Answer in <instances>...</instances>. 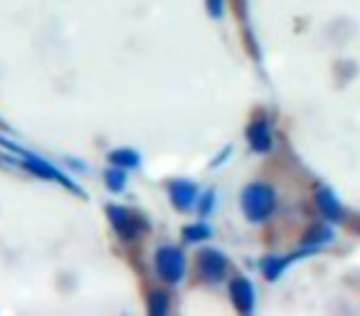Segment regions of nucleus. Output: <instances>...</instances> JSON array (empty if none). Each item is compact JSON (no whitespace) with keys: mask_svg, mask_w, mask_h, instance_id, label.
<instances>
[{"mask_svg":"<svg viewBox=\"0 0 360 316\" xmlns=\"http://www.w3.org/2000/svg\"><path fill=\"white\" fill-rule=\"evenodd\" d=\"M230 294L235 299L237 309L240 311H250L252 301H255V291H252V284L247 279H235L230 284Z\"/></svg>","mask_w":360,"mask_h":316,"instance_id":"nucleus-6","label":"nucleus"},{"mask_svg":"<svg viewBox=\"0 0 360 316\" xmlns=\"http://www.w3.org/2000/svg\"><path fill=\"white\" fill-rule=\"evenodd\" d=\"M183 267H186V260H183L178 247H160L155 255V270L163 279L178 282L183 277Z\"/></svg>","mask_w":360,"mask_h":316,"instance_id":"nucleus-2","label":"nucleus"},{"mask_svg":"<svg viewBox=\"0 0 360 316\" xmlns=\"http://www.w3.org/2000/svg\"><path fill=\"white\" fill-rule=\"evenodd\" d=\"M183 235H186L191 242H198V240H202V237L210 235V227H207V225H191V227H186V230H183Z\"/></svg>","mask_w":360,"mask_h":316,"instance_id":"nucleus-11","label":"nucleus"},{"mask_svg":"<svg viewBox=\"0 0 360 316\" xmlns=\"http://www.w3.org/2000/svg\"><path fill=\"white\" fill-rule=\"evenodd\" d=\"M200 270L210 282H220L222 277H225L227 262H225V257H222L220 252L207 250V252H202V255H200Z\"/></svg>","mask_w":360,"mask_h":316,"instance_id":"nucleus-3","label":"nucleus"},{"mask_svg":"<svg viewBox=\"0 0 360 316\" xmlns=\"http://www.w3.org/2000/svg\"><path fill=\"white\" fill-rule=\"evenodd\" d=\"M271 208H274V193H271V188L262 186V183L245 188V193H242V210L247 213L250 220L259 222L264 217H269Z\"/></svg>","mask_w":360,"mask_h":316,"instance_id":"nucleus-1","label":"nucleus"},{"mask_svg":"<svg viewBox=\"0 0 360 316\" xmlns=\"http://www.w3.org/2000/svg\"><path fill=\"white\" fill-rule=\"evenodd\" d=\"M326 240H330V230H326V227H314L306 235V242H326Z\"/></svg>","mask_w":360,"mask_h":316,"instance_id":"nucleus-14","label":"nucleus"},{"mask_svg":"<svg viewBox=\"0 0 360 316\" xmlns=\"http://www.w3.org/2000/svg\"><path fill=\"white\" fill-rule=\"evenodd\" d=\"M165 309H168L165 294L163 291H153V294H150V311H153V314H163Z\"/></svg>","mask_w":360,"mask_h":316,"instance_id":"nucleus-12","label":"nucleus"},{"mask_svg":"<svg viewBox=\"0 0 360 316\" xmlns=\"http://www.w3.org/2000/svg\"><path fill=\"white\" fill-rule=\"evenodd\" d=\"M106 183H109L111 191H121V188H124V183H126V178H124V173H121V171H111V173H106Z\"/></svg>","mask_w":360,"mask_h":316,"instance_id":"nucleus-13","label":"nucleus"},{"mask_svg":"<svg viewBox=\"0 0 360 316\" xmlns=\"http://www.w3.org/2000/svg\"><path fill=\"white\" fill-rule=\"evenodd\" d=\"M210 11L212 15H220V0H210Z\"/></svg>","mask_w":360,"mask_h":316,"instance_id":"nucleus-15","label":"nucleus"},{"mask_svg":"<svg viewBox=\"0 0 360 316\" xmlns=\"http://www.w3.org/2000/svg\"><path fill=\"white\" fill-rule=\"evenodd\" d=\"M319 206H321V210H323V215L330 217V220H338V217H340L338 201H335V198L330 196L328 191H321L319 193Z\"/></svg>","mask_w":360,"mask_h":316,"instance_id":"nucleus-9","label":"nucleus"},{"mask_svg":"<svg viewBox=\"0 0 360 316\" xmlns=\"http://www.w3.org/2000/svg\"><path fill=\"white\" fill-rule=\"evenodd\" d=\"M109 215L121 237H129L131 240V237L139 232V222H136L134 217H131V213H126L124 208H109Z\"/></svg>","mask_w":360,"mask_h":316,"instance_id":"nucleus-4","label":"nucleus"},{"mask_svg":"<svg viewBox=\"0 0 360 316\" xmlns=\"http://www.w3.org/2000/svg\"><path fill=\"white\" fill-rule=\"evenodd\" d=\"M25 166L30 168L32 173H37V176H45V178H50V181H60V183H65V186L75 188L70 183V178H65L60 171H57V168H52L50 163L42 161V158H37V156H27V158H25Z\"/></svg>","mask_w":360,"mask_h":316,"instance_id":"nucleus-5","label":"nucleus"},{"mask_svg":"<svg viewBox=\"0 0 360 316\" xmlns=\"http://www.w3.org/2000/svg\"><path fill=\"white\" fill-rule=\"evenodd\" d=\"M111 161H114L116 166H136L139 158H136L134 151H114V153H111Z\"/></svg>","mask_w":360,"mask_h":316,"instance_id":"nucleus-10","label":"nucleus"},{"mask_svg":"<svg viewBox=\"0 0 360 316\" xmlns=\"http://www.w3.org/2000/svg\"><path fill=\"white\" fill-rule=\"evenodd\" d=\"M250 144L255 151H266L271 146V134H269V126L264 121H255L250 126Z\"/></svg>","mask_w":360,"mask_h":316,"instance_id":"nucleus-7","label":"nucleus"},{"mask_svg":"<svg viewBox=\"0 0 360 316\" xmlns=\"http://www.w3.org/2000/svg\"><path fill=\"white\" fill-rule=\"evenodd\" d=\"M170 196H173V203L178 208H191L193 201H195V188L186 181H178L170 186Z\"/></svg>","mask_w":360,"mask_h":316,"instance_id":"nucleus-8","label":"nucleus"}]
</instances>
